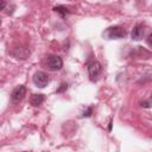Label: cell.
I'll return each instance as SVG.
<instances>
[{"label": "cell", "instance_id": "obj_2", "mask_svg": "<svg viewBox=\"0 0 152 152\" xmlns=\"http://www.w3.org/2000/svg\"><path fill=\"white\" fill-rule=\"evenodd\" d=\"M88 74H89V78L95 82L99 80L100 75H101V64L96 61H93L88 64Z\"/></svg>", "mask_w": 152, "mask_h": 152}, {"label": "cell", "instance_id": "obj_1", "mask_svg": "<svg viewBox=\"0 0 152 152\" xmlns=\"http://www.w3.org/2000/svg\"><path fill=\"white\" fill-rule=\"evenodd\" d=\"M125 36H126V31L120 26L108 27L103 32V37H106L107 39H120V38H124Z\"/></svg>", "mask_w": 152, "mask_h": 152}, {"label": "cell", "instance_id": "obj_13", "mask_svg": "<svg viewBox=\"0 0 152 152\" xmlns=\"http://www.w3.org/2000/svg\"><path fill=\"white\" fill-rule=\"evenodd\" d=\"M6 6V0H1V10H5Z\"/></svg>", "mask_w": 152, "mask_h": 152}, {"label": "cell", "instance_id": "obj_9", "mask_svg": "<svg viewBox=\"0 0 152 152\" xmlns=\"http://www.w3.org/2000/svg\"><path fill=\"white\" fill-rule=\"evenodd\" d=\"M53 11L59 13L62 17H65L66 14H69V10L65 6H56V7H53Z\"/></svg>", "mask_w": 152, "mask_h": 152}, {"label": "cell", "instance_id": "obj_11", "mask_svg": "<svg viewBox=\"0 0 152 152\" xmlns=\"http://www.w3.org/2000/svg\"><path fill=\"white\" fill-rule=\"evenodd\" d=\"M91 112H93V109H91V107H89L87 110L83 112V116H90L91 115Z\"/></svg>", "mask_w": 152, "mask_h": 152}, {"label": "cell", "instance_id": "obj_4", "mask_svg": "<svg viewBox=\"0 0 152 152\" xmlns=\"http://www.w3.org/2000/svg\"><path fill=\"white\" fill-rule=\"evenodd\" d=\"M46 64L49 66V69L53 70V71H57V70H61L62 66H63V61L61 57L58 56H55V55H51L48 57V61H46Z\"/></svg>", "mask_w": 152, "mask_h": 152}, {"label": "cell", "instance_id": "obj_10", "mask_svg": "<svg viewBox=\"0 0 152 152\" xmlns=\"http://www.w3.org/2000/svg\"><path fill=\"white\" fill-rule=\"evenodd\" d=\"M66 89H68V84H66V83H62L61 87L57 89V93H63V91L66 90Z\"/></svg>", "mask_w": 152, "mask_h": 152}, {"label": "cell", "instance_id": "obj_12", "mask_svg": "<svg viewBox=\"0 0 152 152\" xmlns=\"http://www.w3.org/2000/svg\"><path fill=\"white\" fill-rule=\"evenodd\" d=\"M147 44L152 48V32L148 34V37H147Z\"/></svg>", "mask_w": 152, "mask_h": 152}, {"label": "cell", "instance_id": "obj_5", "mask_svg": "<svg viewBox=\"0 0 152 152\" xmlns=\"http://www.w3.org/2000/svg\"><path fill=\"white\" fill-rule=\"evenodd\" d=\"M25 95H26V88H25V86H18V87H15L12 90V93H11V100L13 102H19V101H21L24 99Z\"/></svg>", "mask_w": 152, "mask_h": 152}, {"label": "cell", "instance_id": "obj_8", "mask_svg": "<svg viewBox=\"0 0 152 152\" xmlns=\"http://www.w3.org/2000/svg\"><path fill=\"white\" fill-rule=\"evenodd\" d=\"M44 101H45V96H44L43 94H33V95L31 96V100H30L31 104L34 106V107L40 106Z\"/></svg>", "mask_w": 152, "mask_h": 152}, {"label": "cell", "instance_id": "obj_6", "mask_svg": "<svg viewBox=\"0 0 152 152\" xmlns=\"http://www.w3.org/2000/svg\"><path fill=\"white\" fill-rule=\"evenodd\" d=\"M13 56L18 59H26L30 56V50H27L26 48H19L13 52Z\"/></svg>", "mask_w": 152, "mask_h": 152}, {"label": "cell", "instance_id": "obj_3", "mask_svg": "<svg viewBox=\"0 0 152 152\" xmlns=\"http://www.w3.org/2000/svg\"><path fill=\"white\" fill-rule=\"evenodd\" d=\"M32 81H33L36 87L45 88L48 86V83H49V76L43 71H37V72H34L33 77H32Z\"/></svg>", "mask_w": 152, "mask_h": 152}, {"label": "cell", "instance_id": "obj_7", "mask_svg": "<svg viewBox=\"0 0 152 152\" xmlns=\"http://www.w3.org/2000/svg\"><path fill=\"white\" fill-rule=\"evenodd\" d=\"M142 34H144V28L141 25H137L133 30H132V33H131V37L133 40H139L142 38Z\"/></svg>", "mask_w": 152, "mask_h": 152}]
</instances>
